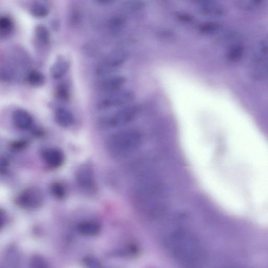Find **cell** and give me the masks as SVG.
Instances as JSON below:
<instances>
[{
  "instance_id": "7a4b0ae2",
  "label": "cell",
  "mask_w": 268,
  "mask_h": 268,
  "mask_svg": "<svg viewBox=\"0 0 268 268\" xmlns=\"http://www.w3.org/2000/svg\"><path fill=\"white\" fill-rule=\"evenodd\" d=\"M142 142V135L138 130H123L110 136L107 141V149L113 158H123L137 152Z\"/></svg>"
},
{
  "instance_id": "d6986e66",
  "label": "cell",
  "mask_w": 268,
  "mask_h": 268,
  "mask_svg": "<svg viewBox=\"0 0 268 268\" xmlns=\"http://www.w3.org/2000/svg\"><path fill=\"white\" fill-rule=\"evenodd\" d=\"M35 37L37 42L43 46L47 47L50 42V32L43 25H38L34 30Z\"/></svg>"
},
{
  "instance_id": "2e32d148",
  "label": "cell",
  "mask_w": 268,
  "mask_h": 268,
  "mask_svg": "<svg viewBox=\"0 0 268 268\" xmlns=\"http://www.w3.org/2000/svg\"><path fill=\"white\" fill-rule=\"evenodd\" d=\"M78 231L87 236H95L101 232L100 225L94 221H84L77 226Z\"/></svg>"
},
{
  "instance_id": "4fadbf2b",
  "label": "cell",
  "mask_w": 268,
  "mask_h": 268,
  "mask_svg": "<svg viewBox=\"0 0 268 268\" xmlns=\"http://www.w3.org/2000/svg\"><path fill=\"white\" fill-rule=\"evenodd\" d=\"M252 64L268 67V36L263 38L257 46Z\"/></svg>"
},
{
  "instance_id": "3957f363",
  "label": "cell",
  "mask_w": 268,
  "mask_h": 268,
  "mask_svg": "<svg viewBox=\"0 0 268 268\" xmlns=\"http://www.w3.org/2000/svg\"><path fill=\"white\" fill-rule=\"evenodd\" d=\"M155 185L142 188L139 192V207L146 217L158 219L166 210V204L163 201L164 196L162 189L156 187Z\"/></svg>"
},
{
  "instance_id": "f546056e",
  "label": "cell",
  "mask_w": 268,
  "mask_h": 268,
  "mask_svg": "<svg viewBox=\"0 0 268 268\" xmlns=\"http://www.w3.org/2000/svg\"><path fill=\"white\" fill-rule=\"evenodd\" d=\"M143 6H144V4L142 2L133 1L130 2L128 4V8L131 11H137L143 8Z\"/></svg>"
},
{
  "instance_id": "cb8c5ba5",
  "label": "cell",
  "mask_w": 268,
  "mask_h": 268,
  "mask_svg": "<svg viewBox=\"0 0 268 268\" xmlns=\"http://www.w3.org/2000/svg\"><path fill=\"white\" fill-rule=\"evenodd\" d=\"M27 81L32 86L40 87L45 82V77L40 71L32 70L27 76Z\"/></svg>"
},
{
  "instance_id": "5b68a950",
  "label": "cell",
  "mask_w": 268,
  "mask_h": 268,
  "mask_svg": "<svg viewBox=\"0 0 268 268\" xmlns=\"http://www.w3.org/2000/svg\"><path fill=\"white\" fill-rule=\"evenodd\" d=\"M135 95L130 90H121L107 94L101 98L96 104L97 110L104 111L117 108L124 107L133 101Z\"/></svg>"
},
{
  "instance_id": "e0dca14e",
  "label": "cell",
  "mask_w": 268,
  "mask_h": 268,
  "mask_svg": "<svg viewBox=\"0 0 268 268\" xmlns=\"http://www.w3.org/2000/svg\"><path fill=\"white\" fill-rule=\"evenodd\" d=\"M4 258L8 268H21L20 255L16 247H9L5 252Z\"/></svg>"
},
{
  "instance_id": "484cf974",
  "label": "cell",
  "mask_w": 268,
  "mask_h": 268,
  "mask_svg": "<svg viewBox=\"0 0 268 268\" xmlns=\"http://www.w3.org/2000/svg\"><path fill=\"white\" fill-rule=\"evenodd\" d=\"M50 191L54 197L58 199H63L66 195V188L60 182H55L51 185Z\"/></svg>"
},
{
  "instance_id": "ba28073f",
  "label": "cell",
  "mask_w": 268,
  "mask_h": 268,
  "mask_svg": "<svg viewBox=\"0 0 268 268\" xmlns=\"http://www.w3.org/2000/svg\"><path fill=\"white\" fill-rule=\"evenodd\" d=\"M76 180L83 191L94 193L96 191V182L92 168L87 165L80 166L76 172Z\"/></svg>"
},
{
  "instance_id": "9a60e30c",
  "label": "cell",
  "mask_w": 268,
  "mask_h": 268,
  "mask_svg": "<svg viewBox=\"0 0 268 268\" xmlns=\"http://www.w3.org/2000/svg\"><path fill=\"white\" fill-rule=\"evenodd\" d=\"M55 119L58 125L64 128L71 126L75 122L73 114L69 110L63 108L56 110Z\"/></svg>"
},
{
  "instance_id": "4316f807",
  "label": "cell",
  "mask_w": 268,
  "mask_h": 268,
  "mask_svg": "<svg viewBox=\"0 0 268 268\" xmlns=\"http://www.w3.org/2000/svg\"><path fill=\"white\" fill-rule=\"evenodd\" d=\"M56 95L58 99L63 102L67 101L70 97V91L66 84L58 85L56 90Z\"/></svg>"
},
{
  "instance_id": "7402d4cb",
  "label": "cell",
  "mask_w": 268,
  "mask_h": 268,
  "mask_svg": "<svg viewBox=\"0 0 268 268\" xmlns=\"http://www.w3.org/2000/svg\"><path fill=\"white\" fill-rule=\"evenodd\" d=\"M126 21L125 18L121 16H115L110 19L108 22V28L112 34H117L125 28Z\"/></svg>"
},
{
  "instance_id": "5bb4252c",
  "label": "cell",
  "mask_w": 268,
  "mask_h": 268,
  "mask_svg": "<svg viewBox=\"0 0 268 268\" xmlns=\"http://www.w3.org/2000/svg\"><path fill=\"white\" fill-rule=\"evenodd\" d=\"M70 66V62L68 59L63 56L59 57L50 68L51 77L55 79H61L67 74Z\"/></svg>"
},
{
  "instance_id": "ac0fdd59",
  "label": "cell",
  "mask_w": 268,
  "mask_h": 268,
  "mask_svg": "<svg viewBox=\"0 0 268 268\" xmlns=\"http://www.w3.org/2000/svg\"><path fill=\"white\" fill-rule=\"evenodd\" d=\"M245 53L244 46L238 43L232 44L226 53L227 60L231 63H237L243 58Z\"/></svg>"
},
{
  "instance_id": "30bf717a",
  "label": "cell",
  "mask_w": 268,
  "mask_h": 268,
  "mask_svg": "<svg viewBox=\"0 0 268 268\" xmlns=\"http://www.w3.org/2000/svg\"><path fill=\"white\" fill-rule=\"evenodd\" d=\"M197 9L201 14L208 17H221L226 14L224 6L217 1H199L197 3Z\"/></svg>"
},
{
  "instance_id": "8992f818",
  "label": "cell",
  "mask_w": 268,
  "mask_h": 268,
  "mask_svg": "<svg viewBox=\"0 0 268 268\" xmlns=\"http://www.w3.org/2000/svg\"><path fill=\"white\" fill-rule=\"evenodd\" d=\"M128 58V54L125 50L114 51L97 64L95 74L99 77L108 76L122 67L127 62Z\"/></svg>"
},
{
  "instance_id": "d4e9b609",
  "label": "cell",
  "mask_w": 268,
  "mask_h": 268,
  "mask_svg": "<svg viewBox=\"0 0 268 268\" xmlns=\"http://www.w3.org/2000/svg\"><path fill=\"white\" fill-rule=\"evenodd\" d=\"M221 29V25L218 23L209 22L202 24L199 27V31L202 34L206 35H213Z\"/></svg>"
},
{
  "instance_id": "52a82bcc",
  "label": "cell",
  "mask_w": 268,
  "mask_h": 268,
  "mask_svg": "<svg viewBox=\"0 0 268 268\" xmlns=\"http://www.w3.org/2000/svg\"><path fill=\"white\" fill-rule=\"evenodd\" d=\"M43 201L44 197L41 191L32 187L24 189L16 199L17 205L26 210H35L40 207Z\"/></svg>"
},
{
  "instance_id": "4dcf8cb0",
  "label": "cell",
  "mask_w": 268,
  "mask_h": 268,
  "mask_svg": "<svg viewBox=\"0 0 268 268\" xmlns=\"http://www.w3.org/2000/svg\"><path fill=\"white\" fill-rule=\"evenodd\" d=\"M96 2L101 4L107 5L112 3L113 2V1H112V0H97Z\"/></svg>"
},
{
  "instance_id": "1f68e13d",
  "label": "cell",
  "mask_w": 268,
  "mask_h": 268,
  "mask_svg": "<svg viewBox=\"0 0 268 268\" xmlns=\"http://www.w3.org/2000/svg\"><path fill=\"white\" fill-rule=\"evenodd\" d=\"M238 268L233 267V268Z\"/></svg>"
},
{
  "instance_id": "7c38bea8",
  "label": "cell",
  "mask_w": 268,
  "mask_h": 268,
  "mask_svg": "<svg viewBox=\"0 0 268 268\" xmlns=\"http://www.w3.org/2000/svg\"><path fill=\"white\" fill-rule=\"evenodd\" d=\"M12 121L17 128L23 130L31 129L34 124L32 116L23 109H17L14 111L12 114Z\"/></svg>"
},
{
  "instance_id": "6da1fadb",
  "label": "cell",
  "mask_w": 268,
  "mask_h": 268,
  "mask_svg": "<svg viewBox=\"0 0 268 268\" xmlns=\"http://www.w3.org/2000/svg\"><path fill=\"white\" fill-rule=\"evenodd\" d=\"M168 251L182 268H204L205 262L204 248L199 238L191 231L178 229L166 238Z\"/></svg>"
},
{
  "instance_id": "8fae6325",
  "label": "cell",
  "mask_w": 268,
  "mask_h": 268,
  "mask_svg": "<svg viewBox=\"0 0 268 268\" xmlns=\"http://www.w3.org/2000/svg\"><path fill=\"white\" fill-rule=\"evenodd\" d=\"M42 157L45 164L51 168L60 167L64 160V156L62 150L55 148L44 150Z\"/></svg>"
},
{
  "instance_id": "44dd1931",
  "label": "cell",
  "mask_w": 268,
  "mask_h": 268,
  "mask_svg": "<svg viewBox=\"0 0 268 268\" xmlns=\"http://www.w3.org/2000/svg\"><path fill=\"white\" fill-rule=\"evenodd\" d=\"M264 3L262 0H237L235 1V5L240 10L252 11L261 8Z\"/></svg>"
},
{
  "instance_id": "f1b7e54d",
  "label": "cell",
  "mask_w": 268,
  "mask_h": 268,
  "mask_svg": "<svg viewBox=\"0 0 268 268\" xmlns=\"http://www.w3.org/2000/svg\"><path fill=\"white\" fill-rule=\"evenodd\" d=\"M83 262L87 268H102L100 261L93 256L86 257Z\"/></svg>"
},
{
  "instance_id": "9c48e42d",
  "label": "cell",
  "mask_w": 268,
  "mask_h": 268,
  "mask_svg": "<svg viewBox=\"0 0 268 268\" xmlns=\"http://www.w3.org/2000/svg\"><path fill=\"white\" fill-rule=\"evenodd\" d=\"M126 78L123 75L110 76L104 78L96 84V89L101 93L109 94L122 90L126 82Z\"/></svg>"
},
{
  "instance_id": "83f0119b",
  "label": "cell",
  "mask_w": 268,
  "mask_h": 268,
  "mask_svg": "<svg viewBox=\"0 0 268 268\" xmlns=\"http://www.w3.org/2000/svg\"><path fill=\"white\" fill-rule=\"evenodd\" d=\"M30 268H49L45 259L40 255H34L30 260Z\"/></svg>"
},
{
  "instance_id": "277c9868",
  "label": "cell",
  "mask_w": 268,
  "mask_h": 268,
  "mask_svg": "<svg viewBox=\"0 0 268 268\" xmlns=\"http://www.w3.org/2000/svg\"><path fill=\"white\" fill-rule=\"evenodd\" d=\"M139 112L137 106L124 107L113 113L101 116L97 120V126L104 130L122 127L133 122Z\"/></svg>"
},
{
  "instance_id": "603a6c76",
  "label": "cell",
  "mask_w": 268,
  "mask_h": 268,
  "mask_svg": "<svg viewBox=\"0 0 268 268\" xmlns=\"http://www.w3.org/2000/svg\"><path fill=\"white\" fill-rule=\"evenodd\" d=\"M14 29V23L10 17L4 16L0 17V34L1 37L9 35Z\"/></svg>"
},
{
  "instance_id": "ffe728a7",
  "label": "cell",
  "mask_w": 268,
  "mask_h": 268,
  "mask_svg": "<svg viewBox=\"0 0 268 268\" xmlns=\"http://www.w3.org/2000/svg\"><path fill=\"white\" fill-rule=\"evenodd\" d=\"M31 14L36 18H44L50 13L49 6L41 1H35L31 6Z\"/></svg>"
}]
</instances>
